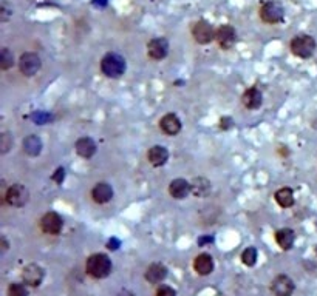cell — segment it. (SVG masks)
<instances>
[{
	"mask_svg": "<svg viewBox=\"0 0 317 296\" xmlns=\"http://www.w3.org/2000/svg\"><path fill=\"white\" fill-rule=\"evenodd\" d=\"M101 70L107 77H121L125 71V60L119 54L109 53L101 60Z\"/></svg>",
	"mask_w": 317,
	"mask_h": 296,
	"instance_id": "obj_2",
	"label": "cell"
},
{
	"mask_svg": "<svg viewBox=\"0 0 317 296\" xmlns=\"http://www.w3.org/2000/svg\"><path fill=\"white\" fill-rule=\"evenodd\" d=\"M14 65V56L8 48L2 50V54H0V68L2 70H8Z\"/></svg>",
	"mask_w": 317,
	"mask_h": 296,
	"instance_id": "obj_25",
	"label": "cell"
},
{
	"mask_svg": "<svg viewBox=\"0 0 317 296\" xmlns=\"http://www.w3.org/2000/svg\"><path fill=\"white\" fill-rule=\"evenodd\" d=\"M167 157H169V151H167L164 147H161V145L152 147V148L149 150V153H147V159H149V162H150L153 167H161V165H164L166 161H167Z\"/></svg>",
	"mask_w": 317,
	"mask_h": 296,
	"instance_id": "obj_17",
	"label": "cell"
},
{
	"mask_svg": "<svg viewBox=\"0 0 317 296\" xmlns=\"http://www.w3.org/2000/svg\"><path fill=\"white\" fill-rule=\"evenodd\" d=\"M53 179H54L56 182H62V179H64V168H59V170L56 171V174L53 176Z\"/></svg>",
	"mask_w": 317,
	"mask_h": 296,
	"instance_id": "obj_30",
	"label": "cell"
},
{
	"mask_svg": "<svg viewBox=\"0 0 317 296\" xmlns=\"http://www.w3.org/2000/svg\"><path fill=\"white\" fill-rule=\"evenodd\" d=\"M42 66V62H40V57L36 54V53H25L22 54L20 60H19V68L22 71V74L31 77L34 76Z\"/></svg>",
	"mask_w": 317,
	"mask_h": 296,
	"instance_id": "obj_7",
	"label": "cell"
},
{
	"mask_svg": "<svg viewBox=\"0 0 317 296\" xmlns=\"http://www.w3.org/2000/svg\"><path fill=\"white\" fill-rule=\"evenodd\" d=\"M155 296H175V290L167 287V285H161L160 288L156 290Z\"/></svg>",
	"mask_w": 317,
	"mask_h": 296,
	"instance_id": "obj_28",
	"label": "cell"
},
{
	"mask_svg": "<svg viewBox=\"0 0 317 296\" xmlns=\"http://www.w3.org/2000/svg\"><path fill=\"white\" fill-rule=\"evenodd\" d=\"M86 270L92 278L102 279L107 278L112 271V261L109 259L107 255L102 253H95L92 255L87 262H86Z\"/></svg>",
	"mask_w": 317,
	"mask_h": 296,
	"instance_id": "obj_1",
	"label": "cell"
},
{
	"mask_svg": "<svg viewBox=\"0 0 317 296\" xmlns=\"http://www.w3.org/2000/svg\"><path fill=\"white\" fill-rule=\"evenodd\" d=\"M119 296H133L130 291H122V293H119Z\"/></svg>",
	"mask_w": 317,
	"mask_h": 296,
	"instance_id": "obj_31",
	"label": "cell"
},
{
	"mask_svg": "<svg viewBox=\"0 0 317 296\" xmlns=\"http://www.w3.org/2000/svg\"><path fill=\"white\" fill-rule=\"evenodd\" d=\"M0 139H2V141H0V147H2V153H7L8 148H10V145H11V141H10L11 138H10L8 133H4Z\"/></svg>",
	"mask_w": 317,
	"mask_h": 296,
	"instance_id": "obj_29",
	"label": "cell"
},
{
	"mask_svg": "<svg viewBox=\"0 0 317 296\" xmlns=\"http://www.w3.org/2000/svg\"><path fill=\"white\" fill-rule=\"evenodd\" d=\"M291 51L292 54H295L297 57L302 59H308L312 56V53L315 51V40L308 36V34H300L295 36L291 40Z\"/></svg>",
	"mask_w": 317,
	"mask_h": 296,
	"instance_id": "obj_3",
	"label": "cell"
},
{
	"mask_svg": "<svg viewBox=\"0 0 317 296\" xmlns=\"http://www.w3.org/2000/svg\"><path fill=\"white\" fill-rule=\"evenodd\" d=\"M242 101H243V105L249 110H257L262 102H263V96L260 93V89L257 88H249L248 91H245L243 97H242Z\"/></svg>",
	"mask_w": 317,
	"mask_h": 296,
	"instance_id": "obj_18",
	"label": "cell"
},
{
	"mask_svg": "<svg viewBox=\"0 0 317 296\" xmlns=\"http://www.w3.org/2000/svg\"><path fill=\"white\" fill-rule=\"evenodd\" d=\"M22 278H24V282L31 285V287H37L40 285L42 279H44V270L40 265L37 264H28L25 268H24V273H22Z\"/></svg>",
	"mask_w": 317,
	"mask_h": 296,
	"instance_id": "obj_12",
	"label": "cell"
},
{
	"mask_svg": "<svg viewBox=\"0 0 317 296\" xmlns=\"http://www.w3.org/2000/svg\"><path fill=\"white\" fill-rule=\"evenodd\" d=\"M217 31L214 30V27L206 22V20H198L194 24L192 27V36L195 39V42L201 43V45H207L215 39Z\"/></svg>",
	"mask_w": 317,
	"mask_h": 296,
	"instance_id": "obj_6",
	"label": "cell"
},
{
	"mask_svg": "<svg viewBox=\"0 0 317 296\" xmlns=\"http://www.w3.org/2000/svg\"><path fill=\"white\" fill-rule=\"evenodd\" d=\"M242 261H243V264L248 265V267L254 265L256 261H257V250H256L254 247H248V248L243 252V255H242Z\"/></svg>",
	"mask_w": 317,
	"mask_h": 296,
	"instance_id": "obj_26",
	"label": "cell"
},
{
	"mask_svg": "<svg viewBox=\"0 0 317 296\" xmlns=\"http://www.w3.org/2000/svg\"><path fill=\"white\" fill-rule=\"evenodd\" d=\"M76 151L79 156L89 159L96 153V144L90 138H81L76 142Z\"/></svg>",
	"mask_w": 317,
	"mask_h": 296,
	"instance_id": "obj_20",
	"label": "cell"
},
{
	"mask_svg": "<svg viewBox=\"0 0 317 296\" xmlns=\"http://www.w3.org/2000/svg\"><path fill=\"white\" fill-rule=\"evenodd\" d=\"M8 296H28V290L24 284L14 282L8 287Z\"/></svg>",
	"mask_w": 317,
	"mask_h": 296,
	"instance_id": "obj_27",
	"label": "cell"
},
{
	"mask_svg": "<svg viewBox=\"0 0 317 296\" xmlns=\"http://www.w3.org/2000/svg\"><path fill=\"white\" fill-rule=\"evenodd\" d=\"M169 51V43L164 37H156L152 39L147 45V54L153 60H161L167 56Z\"/></svg>",
	"mask_w": 317,
	"mask_h": 296,
	"instance_id": "obj_9",
	"label": "cell"
},
{
	"mask_svg": "<svg viewBox=\"0 0 317 296\" xmlns=\"http://www.w3.org/2000/svg\"><path fill=\"white\" fill-rule=\"evenodd\" d=\"M276 201L280 207L283 209H289L294 206V193L291 188H280L276 191Z\"/></svg>",
	"mask_w": 317,
	"mask_h": 296,
	"instance_id": "obj_22",
	"label": "cell"
},
{
	"mask_svg": "<svg viewBox=\"0 0 317 296\" xmlns=\"http://www.w3.org/2000/svg\"><path fill=\"white\" fill-rule=\"evenodd\" d=\"M166 276H167V268H166L163 264H152V265L145 270V279H147L150 284L161 282Z\"/></svg>",
	"mask_w": 317,
	"mask_h": 296,
	"instance_id": "obj_19",
	"label": "cell"
},
{
	"mask_svg": "<svg viewBox=\"0 0 317 296\" xmlns=\"http://www.w3.org/2000/svg\"><path fill=\"white\" fill-rule=\"evenodd\" d=\"M260 17L265 24L274 25L283 20L285 10L279 2H276V0H268V2H265L260 8Z\"/></svg>",
	"mask_w": 317,
	"mask_h": 296,
	"instance_id": "obj_4",
	"label": "cell"
},
{
	"mask_svg": "<svg viewBox=\"0 0 317 296\" xmlns=\"http://www.w3.org/2000/svg\"><path fill=\"white\" fill-rule=\"evenodd\" d=\"M191 191H192V187L184 179H175L169 185V193L172 197H175V199H184Z\"/></svg>",
	"mask_w": 317,
	"mask_h": 296,
	"instance_id": "obj_15",
	"label": "cell"
},
{
	"mask_svg": "<svg viewBox=\"0 0 317 296\" xmlns=\"http://www.w3.org/2000/svg\"><path fill=\"white\" fill-rule=\"evenodd\" d=\"M62 225H64L62 218L54 212L45 213L40 219V229L47 235H59L62 230Z\"/></svg>",
	"mask_w": 317,
	"mask_h": 296,
	"instance_id": "obj_8",
	"label": "cell"
},
{
	"mask_svg": "<svg viewBox=\"0 0 317 296\" xmlns=\"http://www.w3.org/2000/svg\"><path fill=\"white\" fill-rule=\"evenodd\" d=\"M215 40L218 42V45H220L223 50H230V48L235 45L237 33H235V30H234L230 25H221V27L217 30Z\"/></svg>",
	"mask_w": 317,
	"mask_h": 296,
	"instance_id": "obj_10",
	"label": "cell"
},
{
	"mask_svg": "<svg viewBox=\"0 0 317 296\" xmlns=\"http://www.w3.org/2000/svg\"><path fill=\"white\" fill-rule=\"evenodd\" d=\"M92 197H93V201L96 204H105V202H109L113 197V190L105 182L96 184L95 188L92 190Z\"/></svg>",
	"mask_w": 317,
	"mask_h": 296,
	"instance_id": "obj_13",
	"label": "cell"
},
{
	"mask_svg": "<svg viewBox=\"0 0 317 296\" xmlns=\"http://www.w3.org/2000/svg\"><path fill=\"white\" fill-rule=\"evenodd\" d=\"M315 252H317V250H315Z\"/></svg>",
	"mask_w": 317,
	"mask_h": 296,
	"instance_id": "obj_32",
	"label": "cell"
},
{
	"mask_svg": "<svg viewBox=\"0 0 317 296\" xmlns=\"http://www.w3.org/2000/svg\"><path fill=\"white\" fill-rule=\"evenodd\" d=\"M191 187H192V193L198 197H204L210 193V182L204 177H195L192 182H191Z\"/></svg>",
	"mask_w": 317,
	"mask_h": 296,
	"instance_id": "obj_23",
	"label": "cell"
},
{
	"mask_svg": "<svg viewBox=\"0 0 317 296\" xmlns=\"http://www.w3.org/2000/svg\"><path fill=\"white\" fill-rule=\"evenodd\" d=\"M194 268L198 275L201 276H206V275H210L212 270H214V259L210 255L207 253H201L195 258L194 261Z\"/></svg>",
	"mask_w": 317,
	"mask_h": 296,
	"instance_id": "obj_16",
	"label": "cell"
},
{
	"mask_svg": "<svg viewBox=\"0 0 317 296\" xmlns=\"http://www.w3.org/2000/svg\"><path fill=\"white\" fill-rule=\"evenodd\" d=\"M160 127H161V130H163L167 136H175V134H178L180 130H181V121L178 119L177 115L169 113V115H166V116L160 121Z\"/></svg>",
	"mask_w": 317,
	"mask_h": 296,
	"instance_id": "obj_14",
	"label": "cell"
},
{
	"mask_svg": "<svg viewBox=\"0 0 317 296\" xmlns=\"http://www.w3.org/2000/svg\"><path fill=\"white\" fill-rule=\"evenodd\" d=\"M294 241H295V235L291 229H280L276 233V242L283 250H289L294 245Z\"/></svg>",
	"mask_w": 317,
	"mask_h": 296,
	"instance_id": "obj_21",
	"label": "cell"
},
{
	"mask_svg": "<svg viewBox=\"0 0 317 296\" xmlns=\"http://www.w3.org/2000/svg\"><path fill=\"white\" fill-rule=\"evenodd\" d=\"M24 150L25 153H28L30 156H37L42 150V142L37 136L31 134L24 141Z\"/></svg>",
	"mask_w": 317,
	"mask_h": 296,
	"instance_id": "obj_24",
	"label": "cell"
},
{
	"mask_svg": "<svg viewBox=\"0 0 317 296\" xmlns=\"http://www.w3.org/2000/svg\"><path fill=\"white\" fill-rule=\"evenodd\" d=\"M271 290L276 296H291L294 291V282L286 275H279L271 282Z\"/></svg>",
	"mask_w": 317,
	"mask_h": 296,
	"instance_id": "obj_11",
	"label": "cell"
},
{
	"mask_svg": "<svg viewBox=\"0 0 317 296\" xmlns=\"http://www.w3.org/2000/svg\"><path fill=\"white\" fill-rule=\"evenodd\" d=\"M28 199H30V191L27 187L20 184L11 185L5 193V201L13 207H24L28 202Z\"/></svg>",
	"mask_w": 317,
	"mask_h": 296,
	"instance_id": "obj_5",
	"label": "cell"
}]
</instances>
